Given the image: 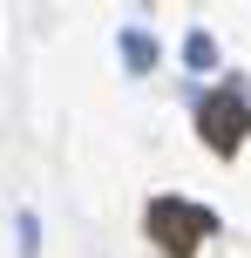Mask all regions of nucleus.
<instances>
[{"label": "nucleus", "instance_id": "nucleus-4", "mask_svg": "<svg viewBox=\"0 0 251 258\" xmlns=\"http://www.w3.org/2000/svg\"><path fill=\"white\" fill-rule=\"evenodd\" d=\"M184 68L190 75H217V34L211 27H190L184 34Z\"/></svg>", "mask_w": 251, "mask_h": 258}, {"label": "nucleus", "instance_id": "nucleus-5", "mask_svg": "<svg viewBox=\"0 0 251 258\" xmlns=\"http://www.w3.org/2000/svg\"><path fill=\"white\" fill-rule=\"evenodd\" d=\"M14 251L41 258V211H14Z\"/></svg>", "mask_w": 251, "mask_h": 258}, {"label": "nucleus", "instance_id": "nucleus-2", "mask_svg": "<svg viewBox=\"0 0 251 258\" xmlns=\"http://www.w3.org/2000/svg\"><path fill=\"white\" fill-rule=\"evenodd\" d=\"M149 238H163L170 258H190L197 238H217V211L190 204V197H156V204H149Z\"/></svg>", "mask_w": 251, "mask_h": 258}, {"label": "nucleus", "instance_id": "nucleus-3", "mask_svg": "<svg viewBox=\"0 0 251 258\" xmlns=\"http://www.w3.org/2000/svg\"><path fill=\"white\" fill-rule=\"evenodd\" d=\"M116 54H122V75H136V82H143V75H156V68H163V41L149 34L143 21H129V27L116 34Z\"/></svg>", "mask_w": 251, "mask_h": 258}, {"label": "nucleus", "instance_id": "nucleus-1", "mask_svg": "<svg viewBox=\"0 0 251 258\" xmlns=\"http://www.w3.org/2000/svg\"><path fill=\"white\" fill-rule=\"evenodd\" d=\"M197 136L211 143L217 156H238L244 136H251V82L231 75L224 89H211V102L197 109Z\"/></svg>", "mask_w": 251, "mask_h": 258}]
</instances>
